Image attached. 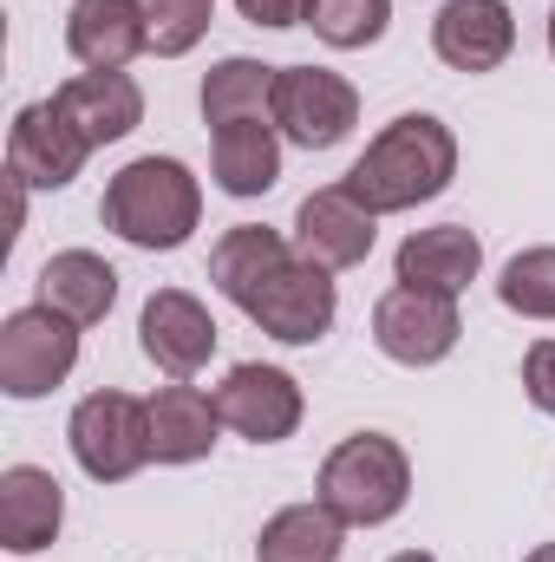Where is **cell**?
<instances>
[{"label": "cell", "mask_w": 555, "mask_h": 562, "mask_svg": "<svg viewBox=\"0 0 555 562\" xmlns=\"http://www.w3.org/2000/svg\"><path fill=\"white\" fill-rule=\"evenodd\" d=\"M53 105L66 112V125L92 144V150L125 144L144 125V86L132 72H72L53 92Z\"/></svg>", "instance_id": "obj_15"}, {"label": "cell", "mask_w": 555, "mask_h": 562, "mask_svg": "<svg viewBox=\"0 0 555 562\" xmlns=\"http://www.w3.org/2000/svg\"><path fill=\"white\" fill-rule=\"evenodd\" d=\"M307 26L333 46V53H360L380 46L393 26V0H307Z\"/></svg>", "instance_id": "obj_24"}, {"label": "cell", "mask_w": 555, "mask_h": 562, "mask_svg": "<svg viewBox=\"0 0 555 562\" xmlns=\"http://www.w3.org/2000/svg\"><path fill=\"white\" fill-rule=\"evenodd\" d=\"M457 177V138L444 119L431 112H399L380 138L360 150V164L347 170V190L373 210V216H399L431 196H444Z\"/></svg>", "instance_id": "obj_1"}, {"label": "cell", "mask_w": 555, "mask_h": 562, "mask_svg": "<svg viewBox=\"0 0 555 562\" xmlns=\"http://www.w3.org/2000/svg\"><path fill=\"white\" fill-rule=\"evenodd\" d=\"M144 406H150V458L157 464H203L216 451V431H223L216 393H203L190 380H170Z\"/></svg>", "instance_id": "obj_17"}, {"label": "cell", "mask_w": 555, "mask_h": 562, "mask_svg": "<svg viewBox=\"0 0 555 562\" xmlns=\"http://www.w3.org/2000/svg\"><path fill=\"white\" fill-rule=\"evenodd\" d=\"M269 340L281 347H314V340H327L333 334V314H340V288L327 269H314V262H287L275 281H262V294L242 307Z\"/></svg>", "instance_id": "obj_10"}, {"label": "cell", "mask_w": 555, "mask_h": 562, "mask_svg": "<svg viewBox=\"0 0 555 562\" xmlns=\"http://www.w3.org/2000/svg\"><path fill=\"white\" fill-rule=\"evenodd\" d=\"M523 562H555V543H536V550H530Z\"/></svg>", "instance_id": "obj_30"}, {"label": "cell", "mask_w": 555, "mask_h": 562, "mask_svg": "<svg viewBox=\"0 0 555 562\" xmlns=\"http://www.w3.org/2000/svg\"><path fill=\"white\" fill-rule=\"evenodd\" d=\"M373 243H380V216L347 183H327V190L301 196V210H294V256L301 262H314L327 276H347L373 256Z\"/></svg>", "instance_id": "obj_9"}, {"label": "cell", "mask_w": 555, "mask_h": 562, "mask_svg": "<svg viewBox=\"0 0 555 562\" xmlns=\"http://www.w3.org/2000/svg\"><path fill=\"white\" fill-rule=\"evenodd\" d=\"M144 26H150V53L157 59H183L203 46L209 20H216V0H138Z\"/></svg>", "instance_id": "obj_26"}, {"label": "cell", "mask_w": 555, "mask_h": 562, "mask_svg": "<svg viewBox=\"0 0 555 562\" xmlns=\"http://www.w3.org/2000/svg\"><path fill=\"white\" fill-rule=\"evenodd\" d=\"M138 347L157 373L196 380L209 367V353H216V321L190 288H157L138 314Z\"/></svg>", "instance_id": "obj_11"}, {"label": "cell", "mask_w": 555, "mask_h": 562, "mask_svg": "<svg viewBox=\"0 0 555 562\" xmlns=\"http://www.w3.org/2000/svg\"><path fill=\"white\" fill-rule=\"evenodd\" d=\"M287 262H294V243H287L281 229H269V223H236V229H223L216 249H209V281H216L223 301L249 307V301L262 294V281H275Z\"/></svg>", "instance_id": "obj_19"}, {"label": "cell", "mask_w": 555, "mask_h": 562, "mask_svg": "<svg viewBox=\"0 0 555 562\" xmlns=\"http://www.w3.org/2000/svg\"><path fill=\"white\" fill-rule=\"evenodd\" d=\"M66 53L86 72H125L138 53H150L144 7L138 0H72V13H66Z\"/></svg>", "instance_id": "obj_16"}, {"label": "cell", "mask_w": 555, "mask_h": 562, "mask_svg": "<svg viewBox=\"0 0 555 562\" xmlns=\"http://www.w3.org/2000/svg\"><path fill=\"white\" fill-rule=\"evenodd\" d=\"M39 301L66 314L72 327H99L118 307V269L92 249H59L39 262Z\"/></svg>", "instance_id": "obj_20"}, {"label": "cell", "mask_w": 555, "mask_h": 562, "mask_svg": "<svg viewBox=\"0 0 555 562\" xmlns=\"http://www.w3.org/2000/svg\"><path fill=\"white\" fill-rule=\"evenodd\" d=\"M79 367V327L66 314H53L46 301L13 307L0 321V393L7 400H46L53 386H66Z\"/></svg>", "instance_id": "obj_5"}, {"label": "cell", "mask_w": 555, "mask_h": 562, "mask_svg": "<svg viewBox=\"0 0 555 562\" xmlns=\"http://www.w3.org/2000/svg\"><path fill=\"white\" fill-rule=\"evenodd\" d=\"M209 170H216V190H223V196H269L275 177H281L275 119H236V125H216V138H209Z\"/></svg>", "instance_id": "obj_21"}, {"label": "cell", "mask_w": 555, "mask_h": 562, "mask_svg": "<svg viewBox=\"0 0 555 562\" xmlns=\"http://www.w3.org/2000/svg\"><path fill=\"white\" fill-rule=\"evenodd\" d=\"M431 53L451 72H497L517 53V13H510V0H444L431 13Z\"/></svg>", "instance_id": "obj_13"}, {"label": "cell", "mask_w": 555, "mask_h": 562, "mask_svg": "<svg viewBox=\"0 0 555 562\" xmlns=\"http://www.w3.org/2000/svg\"><path fill=\"white\" fill-rule=\"evenodd\" d=\"M66 524V491L46 464H7L0 471V550L7 557H39L59 543Z\"/></svg>", "instance_id": "obj_14"}, {"label": "cell", "mask_w": 555, "mask_h": 562, "mask_svg": "<svg viewBox=\"0 0 555 562\" xmlns=\"http://www.w3.org/2000/svg\"><path fill=\"white\" fill-rule=\"evenodd\" d=\"M66 445L92 484H125L150 464V406L132 393H86L66 419Z\"/></svg>", "instance_id": "obj_4"}, {"label": "cell", "mask_w": 555, "mask_h": 562, "mask_svg": "<svg viewBox=\"0 0 555 562\" xmlns=\"http://www.w3.org/2000/svg\"><path fill=\"white\" fill-rule=\"evenodd\" d=\"M360 125V92L333 66H281L275 79V132L301 150H333Z\"/></svg>", "instance_id": "obj_7"}, {"label": "cell", "mask_w": 555, "mask_h": 562, "mask_svg": "<svg viewBox=\"0 0 555 562\" xmlns=\"http://www.w3.org/2000/svg\"><path fill=\"white\" fill-rule=\"evenodd\" d=\"M86 157H92V144L66 125V112L53 99L13 112V125H7V177H20L26 190H66L86 170Z\"/></svg>", "instance_id": "obj_12"}, {"label": "cell", "mask_w": 555, "mask_h": 562, "mask_svg": "<svg viewBox=\"0 0 555 562\" xmlns=\"http://www.w3.org/2000/svg\"><path fill=\"white\" fill-rule=\"evenodd\" d=\"M393 276L406 288H431V294H464L484 276V243L464 223H438V229H412L393 256Z\"/></svg>", "instance_id": "obj_18"}, {"label": "cell", "mask_w": 555, "mask_h": 562, "mask_svg": "<svg viewBox=\"0 0 555 562\" xmlns=\"http://www.w3.org/2000/svg\"><path fill=\"white\" fill-rule=\"evenodd\" d=\"M314 497L347 524V530H380L412 504V458L386 431H353L320 458Z\"/></svg>", "instance_id": "obj_3"}, {"label": "cell", "mask_w": 555, "mask_h": 562, "mask_svg": "<svg viewBox=\"0 0 555 562\" xmlns=\"http://www.w3.org/2000/svg\"><path fill=\"white\" fill-rule=\"evenodd\" d=\"M464 340V314H457V294H431V288H386L373 301V347L393 360V367H438L451 360Z\"/></svg>", "instance_id": "obj_6"}, {"label": "cell", "mask_w": 555, "mask_h": 562, "mask_svg": "<svg viewBox=\"0 0 555 562\" xmlns=\"http://www.w3.org/2000/svg\"><path fill=\"white\" fill-rule=\"evenodd\" d=\"M275 79L281 66L269 59H249V53H229L203 72V119L209 125H236V119H275Z\"/></svg>", "instance_id": "obj_22"}, {"label": "cell", "mask_w": 555, "mask_h": 562, "mask_svg": "<svg viewBox=\"0 0 555 562\" xmlns=\"http://www.w3.org/2000/svg\"><path fill=\"white\" fill-rule=\"evenodd\" d=\"M216 413H223V425H229L236 438H249V445H281V438H294L301 419H307V393H301V380H294L287 367L242 360V367L223 373Z\"/></svg>", "instance_id": "obj_8"}, {"label": "cell", "mask_w": 555, "mask_h": 562, "mask_svg": "<svg viewBox=\"0 0 555 562\" xmlns=\"http://www.w3.org/2000/svg\"><path fill=\"white\" fill-rule=\"evenodd\" d=\"M99 223L118 236V243H132V249H150V256H170V249H183L190 236H196V223H203V183H196V170L183 164V157H132L112 183H105V196H99Z\"/></svg>", "instance_id": "obj_2"}, {"label": "cell", "mask_w": 555, "mask_h": 562, "mask_svg": "<svg viewBox=\"0 0 555 562\" xmlns=\"http://www.w3.org/2000/svg\"><path fill=\"white\" fill-rule=\"evenodd\" d=\"M550 53H555V7H550Z\"/></svg>", "instance_id": "obj_31"}, {"label": "cell", "mask_w": 555, "mask_h": 562, "mask_svg": "<svg viewBox=\"0 0 555 562\" xmlns=\"http://www.w3.org/2000/svg\"><path fill=\"white\" fill-rule=\"evenodd\" d=\"M340 550H347V524L320 497L275 510L256 537V562H340Z\"/></svg>", "instance_id": "obj_23"}, {"label": "cell", "mask_w": 555, "mask_h": 562, "mask_svg": "<svg viewBox=\"0 0 555 562\" xmlns=\"http://www.w3.org/2000/svg\"><path fill=\"white\" fill-rule=\"evenodd\" d=\"M523 393H530L536 413L555 419V334H543V340L523 353Z\"/></svg>", "instance_id": "obj_27"}, {"label": "cell", "mask_w": 555, "mask_h": 562, "mask_svg": "<svg viewBox=\"0 0 555 562\" xmlns=\"http://www.w3.org/2000/svg\"><path fill=\"white\" fill-rule=\"evenodd\" d=\"M497 301L523 321H555V243L517 249L497 276Z\"/></svg>", "instance_id": "obj_25"}, {"label": "cell", "mask_w": 555, "mask_h": 562, "mask_svg": "<svg viewBox=\"0 0 555 562\" xmlns=\"http://www.w3.org/2000/svg\"><path fill=\"white\" fill-rule=\"evenodd\" d=\"M236 13H242L249 26H269V33L307 26V0H236Z\"/></svg>", "instance_id": "obj_28"}, {"label": "cell", "mask_w": 555, "mask_h": 562, "mask_svg": "<svg viewBox=\"0 0 555 562\" xmlns=\"http://www.w3.org/2000/svg\"><path fill=\"white\" fill-rule=\"evenodd\" d=\"M386 562H438L431 550H399V557H386Z\"/></svg>", "instance_id": "obj_29"}]
</instances>
